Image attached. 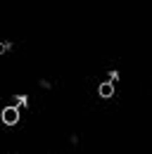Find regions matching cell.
<instances>
[{"label":"cell","mask_w":152,"mask_h":154,"mask_svg":"<svg viewBox=\"0 0 152 154\" xmlns=\"http://www.w3.org/2000/svg\"><path fill=\"white\" fill-rule=\"evenodd\" d=\"M19 119H21V109H17V107L5 104V107L0 109V121H2L5 126H17Z\"/></svg>","instance_id":"cell-1"},{"label":"cell","mask_w":152,"mask_h":154,"mask_svg":"<svg viewBox=\"0 0 152 154\" xmlns=\"http://www.w3.org/2000/svg\"><path fill=\"white\" fill-rule=\"evenodd\" d=\"M97 97L100 100H114V95H116V85L114 83H109V81H102V83H97Z\"/></svg>","instance_id":"cell-2"}]
</instances>
